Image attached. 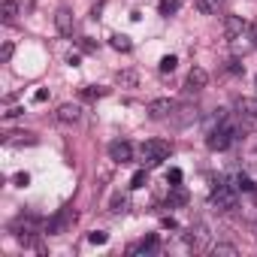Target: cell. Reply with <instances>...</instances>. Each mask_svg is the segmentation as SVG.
<instances>
[{
	"label": "cell",
	"mask_w": 257,
	"mask_h": 257,
	"mask_svg": "<svg viewBox=\"0 0 257 257\" xmlns=\"http://www.w3.org/2000/svg\"><path fill=\"white\" fill-rule=\"evenodd\" d=\"M70 218H73L70 212H61V215H58V218H55V221L49 224V233H61V230H64V227L70 224Z\"/></svg>",
	"instance_id": "obj_17"
},
{
	"label": "cell",
	"mask_w": 257,
	"mask_h": 257,
	"mask_svg": "<svg viewBox=\"0 0 257 257\" xmlns=\"http://www.w3.org/2000/svg\"><path fill=\"white\" fill-rule=\"evenodd\" d=\"M230 143H233V127H230V124L215 127V131L209 134V140H206V146H209L212 152H224V149H230Z\"/></svg>",
	"instance_id": "obj_3"
},
{
	"label": "cell",
	"mask_w": 257,
	"mask_h": 257,
	"mask_svg": "<svg viewBox=\"0 0 257 257\" xmlns=\"http://www.w3.org/2000/svg\"><path fill=\"white\" fill-rule=\"evenodd\" d=\"M79 46H82V49H85V52H94V49H97V46H94V43H91V40H88V37H82V40H79Z\"/></svg>",
	"instance_id": "obj_33"
},
{
	"label": "cell",
	"mask_w": 257,
	"mask_h": 257,
	"mask_svg": "<svg viewBox=\"0 0 257 257\" xmlns=\"http://www.w3.org/2000/svg\"><path fill=\"white\" fill-rule=\"evenodd\" d=\"M236 106H239V112H245V115H254V118H257V97H239V100H236Z\"/></svg>",
	"instance_id": "obj_15"
},
{
	"label": "cell",
	"mask_w": 257,
	"mask_h": 257,
	"mask_svg": "<svg viewBox=\"0 0 257 257\" xmlns=\"http://www.w3.org/2000/svg\"><path fill=\"white\" fill-rule=\"evenodd\" d=\"M179 7H182V0H161V7H158V10H161V16H173Z\"/></svg>",
	"instance_id": "obj_19"
},
{
	"label": "cell",
	"mask_w": 257,
	"mask_h": 257,
	"mask_svg": "<svg viewBox=\"0 0 257 257\" xmlns=\"http://www.w3.org/2000/svg\"><path fill=\"white\" fill-rule=\"evenodd\" d=\"M188 245L194 251H212V242H209V230L203 224H194L191 233H188Z\"/></svg>",
	"instance_id": "obj_5"
},
{
	"label": "cell",
	"mask_w": 257,
	"mask_h": 257,
	"mask_svg": "<svg viewBox=\"0 0 257 257\" xmlns=\"http://www.w3.org/2000/svg\"><path fill=\"white\" fill-rule=\"evenodd\" d=\"M221 7H224V0H197V10H200L203 16H215Z\"/></svg>",
	"instance_id": "obj_14"
},
{
	"label": "cell",
	"mask_w": 257,
	"mask_h": 257,
	"mask_svg": "<svg viewBox=\"0 0 257 257\" xmlns=\"http://www.w3.org/2000/svg\"><path fill=\"white\" fill-rule=\"evenodd\" d=\"M233 188H236V191H248V194H251V191H254V182H251L245 173H239V176L233 179Z\"/></svg>",
	"instance_id": "obj_18"
},
{
	"label": "cell",
	"mask_w": 257,
	"mask_h": 257,
	"mask_svg": "<svg viewBox=\"0 0 257 257\" xmlns=\"http://www.w3.org/2000/svg\"><path fill=\"white\" fill-rule=\"evenodd\" d=\"M118 85L121 88H137L140 85V73L137 70H121L118 73Z\"/></svg>",
	"instance_id": "obj_13"
},
{
	"label": "cell",
	"mask_w": 257,
	"mask_h": 257,
	"mask_svg": "<svg viewBox=\"0 0 257 257\" xmlns=\"http://www.w3.org/2000/svg\"><path fill=\"white\" fill-rule=\"evenodd\" d=\"M109 43H112V49H115V52H131V49H134L131 37H124V34H112V40H109Z\"/></svg>",
	"instance_id": "obj_16"
},
{
	"label": "cell",
	"mask_w": 257,
	"mask_h": 257,
	"mask_svg": "<svg viewBox=\"0 0 257 257\" xmlns=\"http://www.w3.org/2000/svg\"><path fill=\"white\" fill-rule=\"evenodd\" d=\"M209 203L218 206L221 212H230V209L236 206V188L227 185V182H215V188H212V194H209Z\"/></svg>",
	"instance_id": "obj_2"
},
{
	"label": "cell",
	"mask_w": 257,
	"mask_h": 257,
	"mask_svg": "<svg viewBox=\"0 0 257 257\" xmlns=\"http://www.w3.org/2000/svg\"><path fill=\"white\" fill-rule=\"evenodd\" d=\"M167 182L179 185V182H182V170H170V173H167Z\"/></svg>",
	"instance_id": "obj_31"
},
{
	"label": "cell",
	"mask_w": 257,
	"mask_h": 257,
	"mask_svg": "<svg viewBox=\"0 0 257 257\" xmlns=\"http://www.w3.org/2000/svg\"><path fill=\"white\" fill-rule=\"evenodd\" d=\"M176 64H179V61H176V55H167V58H161L158 70H161V73H173V70H176Z\"/></svg>",
	"instance_id": "obj_20"
},
{
	"label": "cell",
	"mask_w": 257,
	"mask_h": 257,
	"mask_svg": "<svg viewBox=\"0 0 257 257\" xmlns=\"http://www.w3.org/2000/svg\"><path fill=\"white\" fill-rule=\"evenodd\" d=\"M251 194H254V200H257V185H254V191H251Z\"/></svg>",
	"instance_id": "obj_35"
},
{
	"label": "cell",
	"mask_w": 257,
	"mask_h": 257,
	"mask_svg": "<svg viewBox=\"0 0 257 257\" xmlns=\"http://www.w3.org/2000/svg\"><path fill=\"white\" fill-rule=\"evenodd\" d=\"M173 112H176V103H173L170 97H158V100L149 103V118H155V121H164V118H170Z\"/></svg>",
	"instance_id": "obj_4"
},
{
	"label": "cell",
	"mask_w": 257,
	"mask_h": 257,
	"mask_svg": "<svg viewBox=\"0 0 257 257\" xmlns=\"http://www.w3.org/2000/svg\"><path fill=\"white\" fill-rule=\"evenodd\" d=\"M212 254H230V257H233V254H236V248H233V245H227V242H218V245H212Z\"/></svg>",
	"instance_id": "obj_25"
},
{
	"label": "cell",
	"mask_w": 257,
	"mask_h": 257,
	"mask_svg": "<svg viewBox=\"0 0 257 257\" xmlns=\"http://www.w3.org/2000/svg\"><path fill=\"white\" fill-rule=\"evenodd\" d=\"M16 16H19V4L16 0H4V4H0V19L10 25V22H16Z\"/></svg>",
	"instance_id": "obj_12"
},
{
	"label": "cell",
	"mask_w": 257,
	"mask_h": 257,
	"mask_svg": "<svg viewBox=\"0 0 257 257\" xmlns=\"http://www.w3.org/2000/svg\"><path fill=\"white\" fill-rule=\"evenodd\" d=\"M170 203H173V206H185V203H188V194H185V191H173V194H170Z\"/></svg>",
	"instance_id": "obj_27"
},
{
	"label": "cell",
	"mask_w": 257,
	"mask_h": 257,
	"mask_svg": "<svg viewBox=\"0 0 257 257\" xmlns=\"http://www.w3.org/2000/svg\"><path fill=\"white\" fill-rule=\"evenodd\" d=\"M13 182H16V188H25V185H31V176H28V173H16Z\"/></svg>",
	"instance_id": "obj_29"
},
{
	"label": "cell",
	"mask_w": 257,
	"mask_h": 257,
	"mask_svg": "<svg viewBox=\"0 0 257 257\" xmlns=\"http://www.w3.org/2000/svg\"><path fill=\"white\" fill-rule=\"evenodd\" d=\"M7 146H13V149H19V146H37L40 140L34 137V134H28V131H19V134H7V140H4Z\"/></svg>",
	"instance_id": "obj_11"
},
{
	"label": "cell",
	"mask_w": 257,
	"mask_h": 257,
	"mask_svg": "<svg viewBox=\"0 0 257 257\" xmlns=\"http://www.w3.org/2000/svg\"><path fill=\"white\" fill-rule=\"evenodd\" d=\"M146 182H149L146 170H137V173H134V179H131V188H134V191H137V188H146Z\"/></svg>",
	"instance_id": "obj_21"
},
{
	"label": "cell",
	"mask_w": 257,
	"mask_h": 257,
	"mask_svg": "<svg viewBox=\"0 0 257 257\" xmlns=\"http://www.w3.org/2000/svg\"><path fill=\"white\" fill-rule=\"evenodd\" d=\"M109 94V88H82V97H88V100H94V97H106Z\"/></svg>",
	"instance_id": "obj_23"
},
{
	"label": "cell",
	"mask_w": 257,
	"mask_h": 257,
	"mask_svg": "<svg viewBox=\"0 0 257 257\" xmlns=\"http://www.w3.org/2000/svg\"><path fill=\"white\" fill-rule=\"evenodd\" d=\"M55 28H58L64 37H73V28H76V22H73V13H70V7H58V13H55Z\"/></svg>",
	"instance_id": "obj_8"
},
{
	"label": "cell",
	"mask_w": 257,
	"mask_h": 257,
	"mask_svg": "<svg viewBox=\"0 0 257 257\" xmlns=\"http://www.w3.org/2000/svg\"><path fill=\"white\" fill-rule=\"evenodd\" d=\"M155 248H158V236H149L140 245H134V251H155Z\"/></svg>",
	"instance_id": "obj_22"
},
{
	"label": "cell",
	"mask_w": 257,
	"mask_h": 257,
	"mask_svg": "<svg viewBox=\"0 0 257 257\" xmlns=\"http://www.w3.org/2000/svg\"><path fill=\"white\" fill-rule=\"evenodd\" d=\"M227 70L236 76V73H242V64H239V61H230V64H227Z\"/></svg>",
	"instance_id": "obj_34"
},
{
	"label": "cell",
	"mask_w": 257,
	"mask_h": 257,
	"mask_svg": "<svg viewBox=\"0 0 257 257\" xmlns=\"http://www.w3.org/2000/svg\"><path fill=\"white\" fill-rule=\"evenodd\" d=\"M88 242H94V245H106V242H109V233L94 230V233H88Z\"/></svg>",
	"instance_id": "obj_24"
},
{
	"label": "cell",
	"mask_w": 257,
	"mask_h": 257,
	"mask_svg": "<svg viewBox=\"0 0 257 257\" xmlns=\"http://www.w3.org/2000/svg\"><path fill=\"white\" fill-rule=\"evenodd\" d=\"M46 100H49V91H46V88H40V91L34 94V103H46Z\"/></svg>",
	"instance_id": "obj_32"
},
{
	"label": "cell",
	"mask_w": 257,
	"mask_h": 257,
	"mask_svg": "<svg viewBox=\"0 0 257 257\" xmlns=\"http://www.w3.org/2000/svg\"><path fill=\"white\" fill-rule=\"evenodd\" d=\"M13 52H16V46H13V43H4V49H0V61L7 64V61L13 58Z\"/></svg>",
	"instance_id": "obj_28"
},
{
	"label": "cell",
	"mask_w": 257,
	"mask_h": 257,
	"mask_svg": "<svg viewBox=\"0 0 257 257\" xmlns=\"http://www.w3.org/2000/svg\"><path fill=\"white\" fill-rule=\"evenodd\" d=\"M248 28H251V25H248V22H242L239 16H227V19H224V37H227L230 43H233V40H239Z\"/></svg>",
	"instance_id": "obj_7"
},
{
	"label": "cell",
	"mask_w": 257,
	"mask_h": 257,
	"mask_svg": "<svg viewBox=\"0 0 257 257\" xmlns=\"http://www.w3.org/2000/svg\"><path fill=\"white\" fill-rule=\"evenodd\" d=\"M79 115H82V109H79L76 103H64V106L55 112V118H58L61 124H76V121H79Z\"/></svg>",
	"instance_id": "obj_10"
},
{
	"label": "cell",
	"mask_w": 257,
	"mask_h": 257,
	"mask_svg": "<svg viewBox=\"0 0 257 257\" xmlns=\"http://www.w3.org/2000/svg\"><path fill=\"white\" fill-rule=\"evenodd\" d=\"M206 85H209V73L203 67H191V73H188V91H203Z\"/></svg>",
	"instance_id": "obj_9"
},
{
	"label": "cell",
	"mask_w": 257,
	"mask_h": 257,
	"mask_svg": "<svg viewBox=\"0 0 257 257\" xmlns=\"http://www.w3.org/2000/svg\"><path fill=\"white\" fill-rule=\"evenodd\" d=\"M182 112H185V115H179V124H188V121H197V109H191V106H185Z\"/></svg>",
	"instance_id": "obj_26"
},
{
	"label": "cell",
	"mask_w": 257,
	"mask_h": 257,
	"mask_svg": "<svg viewBox=\"0 0 257 257\" xmlns=\"http://www.w3.org/2000/svg\"><path fill=\"white\" fill-rule=\"evenodd\" d=\"M140 155H143L146 167H158V164H164L170 158V143L167 140H149V143H143Z\"/></svg>",
	"instance_id": "obj_1"
},
{
	"label": "cell",
	"mask_w": 257,
	"mask_h": 257,
	"mask_svg": "<svg viewBox=\"0 0 257 257\" xmlns=\"http://www.w3.org/2000/svg\"><path fill=\"white\" fill-rule=\"evenodd\" d=\"M127 209V200L124 197H112V212H124Z\"/></svg>",
	"instance_id": "obj_30"
},
{
	"label": "cell",
	"mask_w": 257,
	"mask_h": 257,
	"mask_svg": "<svg viewBox=\"0 0 257 257\" xmlns=\"http://www.w3.org/2000/svg\"><path fill=\"white\" fill-rule=\"evenodd\" d=\"M109 158L115 164H127V161L134 158V146L127 143V140H115V143H109Z\"/></svg>",
	"instance_id": "obj_6"
}]
</instances>
